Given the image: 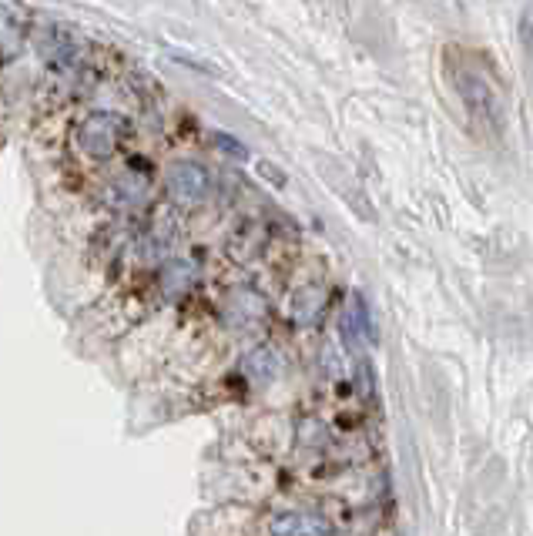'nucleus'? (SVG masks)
I'll return each mask as SVG.
<instances>
[{"label":"nucleus","instance_id":"1","mask_svg":"<svg viewBox=\"0 0 533 536\" xmlns=\"http://www.w3.org/2000/svg\"><path fill=\"white\" fill-rule=\"evenodd\" d=\"M131 138V121L118 111H91L74 124L71 145L84 161H111Z\"/></svg>","mask_w":533,"mask_h":536},{"label":"nucleus","instance_id":"10","mask_svg":"<svg viewBox=\"0 0 533 536\" xmlns=\"http://www.w3.org/2000/svg\"><path fill=\"white\" fill-rule=\"evenodd\" d=\"M322 312H326V289H322V285H302V289H295L289 302V315L295 325L319 322Z\"/></svg>","mask_w":533,"mask_h":536},{"label":"nucleus","instance_id":"12","mask_svg":"<svg viewBox=\"0 0 533 536\" xmlns=\"http://www.w3.org/2000/svg\"><path fill=\"white\" fill-rule=\"evenodd\" d=\"M215 141H218V148L228 151V155H235V158H249V151H245V148L239 145V141L232 138V134H218Z\"/></svg>","mask_w":533,"mask_h":536},{"label":"nucleus","instance_id":"11","mask_svg":"<svg viewBox=\"0 0 533 536\" xmlns=\"http://www.w3.org/2000/svg\"><path fill=\"white\" fill-rule=\"evenodd\" d=\"M24 41H27V31H24V24L17 21V14L0 7V61H11V57L21 54Z\"/></svg>","mask_w":533,"mask_h":536},{"label":"nucleus","instance_id":"8","mask_svg":"<svg viewBox=\"0 0 533 536\" xmlns=\"http://www.w3.org/2000/svg\"><path fill=\"white\" fill-rule=\"evenodd\" d=\"M239 372H242L245 386L265 389V386H272V382L282 376V356L272 346H255V349H249L242 356Z\"/></svg>","mask_w":533,"mask_h":536},{"label":"nucleus","instance_id":"7","mask_svg":"<svg viewBox=\"0 0 533 536\" xmlns=\"http://www.w3.org/2000/svg\"><path fill=\"white\" fill-rule=\"evenodd\" d=\"M265 530L269 536H332V523L309 510H282L272 516Z\"/></svg>","mask_w":533,"mask_h":536},{"label":"nucleus","instance_id":"3","mask_svg":"<svg viewBox=\"0 0 533 536\" xmlns=\"http://www.w3.org/2000/svg\"><path fill=\"white\" fill-rule=\"evenodd\" d=\"M151 181H155V175H151L148 161H128V165L104 185V191H101L104 205L121 215L141 212L151 198Z\"/></svg>","mask_w":533,"mask_h":536},{"label":"nucleus","instance_id":"2","mask_svg":"<svg viewBox=\"0 0 533 536\" xmlns=\"http://www.w3.org/2000/svg\"><path fill=\"white\" fill-rule=\"evenodd\" d=\"M450 78H453L456 94H460L466 104V111H470V118L497 128L500 124L497 91H493V84L487 81V74L470 61H450Z\"/></svg>","mask_w":533,"mask_h":536},{"label":"nucleus","instance_id":"13","mask_svg":"<svg viewBox=\"0 0 533 536\" xmlns=\"http://www.w3.org/2000/svg\"><path fill=\"white\" fill-rule=\"evenodd\" d=\"M523 41H533V7L527 11V17H523Z\"/></svg>","mask_w":533,"mask_h":536},{"label":"nucleus","instance_id":"9","mask_svg":"<svg viewBox=\"0 0 533 536\" xmlns=\"http://www.w3.org/2000/svg\"><path fill=\"white\" fill-rule=\"evenodd\" d=\"M339 332L342 339H346L349 349L363 346V342L373 335V325H369V312H366V302L359 299V295H349L346 309L339 315Z\"/></svg>","mask_w":533,"mask_h":536},{"label":"nucleus","instance_id":"6","mask_svg":"<svg viewBox=\"0 0 533 536\" xmlns=\"http://www.w3.org/2000/svg\"><path fill=\"white\" fill-rule=\"evenodd\" d=\"M198 282H202V268H198L195 258H188V255H168L165 262L158 265L155 292H158L161 302L178 305V302H185L188 295L198 289Z\"/></svg>","mask_w":533,"mask_h":536},{"label":"nucleus","instance_id":"5","mask_svg":"<svg viewBox=\"0 0 533 536\" xmlns=\"http://www.w3.org/2000/svg\"><path fill=\"white\" fill-rule=\"evenodd\" d=\"M165 195L178 208H198L212 195V175L198 161H175L165 171Z\"/></svg>","mask_w":533,"mask_h":536},{"label":"nucleus","instance_id":"4","mask_svg":"<svg viewBox=\"0 0 533 536\" xmlns=\"http://www.w3.org/2000/svg\"><path fill=\"white\" fill-rule=\"evenodd\" d=\"M218 315H222L225 329L232 332H259L265 319H269V302L265 295L255 289V285H232L222 295V305H218Z\"/></svg>","mask_w":533,"mask_h":536}]
</instances>
